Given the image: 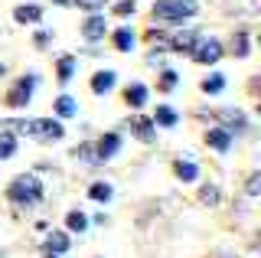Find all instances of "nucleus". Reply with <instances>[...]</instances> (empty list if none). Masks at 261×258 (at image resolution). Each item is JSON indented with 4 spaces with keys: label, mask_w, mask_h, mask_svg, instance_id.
Listing matches in <instances>:
<instances>
[{
    "label": "nucleus",
    "mask_w": 261,
    "mask_h": 258,
    "mask_svg": "<svg viewBox=\"0 0 261 258\" xmlns=\"http://www.w3.org/2000/svg\"><path fill=\"white\" fill-rule=\"evenodd\" d=\"M111 187H108V183H92V190H88V196H92V199H98V203H108V199H111Z\"/></svg>",
    "instance_id": "23"
},
{
    "label": "nucleus",
    "mask_w": 261,
    "mask_h": 258,
    "mask_svg": "<svg viewBox=\"0 0 261 258\" xmlns=\"http://www.w3.org/2000/svg\"><path fill=\"white\" fill-rule=\"evenodd\" d=\"M219 118H222V121H225V124H232V127H239V131H242V127H245V115H242V111H232V108H222V111H219ZM232 127H228V131H232Z\"/></svg>",
    "instance_id": "20"
},
{
    "label": "nucleus",
    "mask_w": 261,
    "mask_h": 258,
    "mask_svg": "<svg viewBox=\"0 0 261 258\" xmlns=\"http://www.w3.org/2000/svg\"><path fill=\"white\" fill-rule=\"evenodd\" d=\"M7 196H10L16 206H33V203L43 199V183H39L33 173H20L10 183V193H7Z\"/></svg>",
    "instance_id": "1"
},
{
    "label": "nucleus",
    "mask_w": 261,
    "mask_h": 258,
    "mask_svg": "<svg viewBox=\"0 0 261 258\" xmlns=\"http://www.w3.org/2000/svg\"><path fill=\"white\" fill-rule=\"evenodd\" d=\"M72 4H79L82 10H92V13H98L105 4H108V0H72Z\"/></svg>",
    "instance_id": "28"
},
{
    "label": "nucleus",
    "mask_w": 261,
    "mask_h": 258,
    "mask_svg": "<svg viewBox=\"0 0 261 258\" xmlns=\"http://www.w3.org/2000/svg\"><path fill=\"white\" fill-rule=\"evenodd\" d=\"M196 43H199V33H196V30H179V33H173V39H170V49L173 53H193Z\"/></svg>",
    "instance_id": "7"
},
{
    "label": "nucleus",
    "mask_w": 261,
    "mask_h": 258,
    "mask_svg": "<svg viewBox=\"0 0 261 258\" xmlns=\"http://www.w3.org/2000/svg\"><path fill=\"white\" fill-rule=\"evenodd\" d=\"M114 13H118V17H127V13H134V0H121V4L114 7Z\"/></svg>",
    "instance_id": "29"
},
{
    "label": "nucleus",
    "mask_w": 261,
    "mask_h": 258,
    "mask_svg": "<svg viewBox=\"0 0 261 258\" xmlns=\"http://www.w3.org/2000/svg\"><path fill=\"white\" fill-rule=\"evenodd\" d=\"M153 127H157V124H153L150 118H141V115L130 121V131H134V138H141L144 144H150V141H153Z\"/></svg>",
    "instance_id": "10"
},
{
    "label": "nucleus",
    "mask_w": 261,
    "mask_h": 258,
    "mask_svg": "<svg viewBox=\"0 0 261 258\" xmlns=\"http://www.w3.org/2000/svg\"><path fill=\"white\" fill-rule=\"evenodd\" d=\"M79 111V101L72 98V95H59L56 98V115H62V118H72Z\"/></svg>",
    "instance_id": "16"
},
{
    "label": "nucleus",
    "mask_w": 261,
    "mask_h": 258,
    "mask_svg": "<svg viewBox=\"0 0 261 258\" xmlns=\"http://www.w3.org/2000/svg\"><path fill=\"white\" fill-rule=\"evenodd\" d=\"M199 10L196 0H157L153 4V17L157 20H183V17H193Z\"/></svg>",
    "instance_id": "3"
},
{
    "label": "nucleus",
    "mask_w": 261,
    "mask_h": 258,
    "mask_svg": "<svg viewBox=\"0 0 261 258\" xmlns=\"http://www.w3.org/2000/svg\"><path fill=\"white\" fill-rule=\"evenodd\" d=\"M69 245H72V242H69V236H65V232H53V236L46 239V248H49L53 255H62V252H69Z\"/></svg>",
    "instance_id": "14"
},
{
    "label": "nucleus",
    "mask_w": 261,
    "mask_h": 258,
    "mask_svg": "<svg viewBox=\"0 0 261 258\" xmlns=\"http://www.w3.org/2000/svg\"><path fill=\"white\" fill-rule=\"evenodd\" d=\"M160 88H163V92H173V88H176V72L173 69H167L160 75Z\"/></svg>",
    "instance_id": "26"
},
{
    "label": "nucleus",
    "mask_w": 261,
    "mask_h": 258,
    "mask_svg": "<svg viewBox=\"0 0 261 258\" xmlns=\"http://www.w3.org/2000/svg\"><path fill=\"white\" fill-rule=\"evenodd\" d=\"M56 75H59V82H72V75H75V56H62L59 59V69H56Z\"/></svg>",
    "instance_id": "15"
},
{
    "label": "nucleus",
    "mask_w": 261,
    "mask_h": 258,
    "mask_svg": "<svg viewBox=\"0 0 261 258\" xmlns=\"http://www.w3.org/2000/svg\"><path fill=\"white\" fill-rule=\"evenodd\" d=\"M49 43V33H36V46H46Z\"/></svg>",
    "instance_id": "32"
},
{
    "label": "nucleus",
    "mask_w": 261,
    "mask_h": 258,
    "mask_svg": "<svg viewBox=\"0 0 261 258\" xmlns=\"http://www.w3.org/2000/svg\"><path fill=\"white\" fill-rule=\"evenodd\" d=\"M222 88H225V75H219V72H216V75H209L206 82H202V92H209V95L222 92Z\"/></svg>",
    "instance_id": "24"
},
{
    "label": "nucleus",
    "mask_w": 261,
    "mask_h": 258,
    "mask_svg": "<svg viewBox=\"0 0 261 258\" xmlns=\"http://www.w3.org/2000/svg\"><path fill=\"white\" fill-rule=\"evenodd\" d=\"M39 17H43V7H16L13 10V20L16 23H39Z\"/></svg>",
    "instance_id": "12"
},
{
    "label": "nucleus",
    "mask_w": 261,
    "mask_h": 258,
    "mask_svg": "<svg viewBox=\"0 0 261 258\" xmlns=\"http://www.w3.org/2000/svg\"><path fill=\"white\" fill-rule=\"evenodd\" d=\"M4 72H7V66H4V62H0V75H4Z\"/></svg>",
    "instance_id": "34"
},
{
    "label": "nucleus",
    "mask_w": 261,
    "mask_h": 258,
    "mask_svg": "<svg viewBox=\"0 0 261 258\" xmlns=\"http://www.w3.org/2000/svg\"><path fill=\"white\" fill-rule=\"evenodd\" d=\"M65 225H69L72 232H85L88 219H85V213H69V216H65Z\"/></svg>",
    "instance_id": "25"
},
{
    "label": "nucleus",
    "mask_w": 261,
    "mask_h": 258,
    "mask_svg": "<svg viewBox=\"0 0 261 258\" xmlns=\"http://www.w3.org/2000/svg\"><path fill=\"white\" fill-rule=\"evenodd\" d=\"M232 49H235V56H248V36L239 33V36L232 39Z\"/></svg>",
    "instance_id": "27"
},
{
    "label": "nucleus",
    "mask_w": 261,
    "mask_h": 258,
    "mask_svg": "<svg viewBox=\"0 0 261 258\" xmlns=\"http://www.w3.org/2000/svg\"><path fill=\"white\" fill-rule=\"evenodd\" d=\"M13 150H16V138L10 131H0V160L13 157Z\"/></svg>",
    "instance_id": "18"
},
{
    "label": "nucleus",
    "mask_w": 261,
    "mask_h": 258,
    "mask_svg": "<svg viewBox=\"0 0 261 258\" xmlns=\"http://www.w3.org/2000/svg\"><path fill=\"white\" fill-rule=\"evenodd\" d=\"M124 101L130 105V108H144V105H147V85L134 82V85H130L127 92H124Z\"/></svg>",
    "instance_id": "11"
},
{
    "label": "nucleus",
    "mask_w": 261,
    "mask_h": 258,
    "mask_svg": "<svg viewBox=\"0 0 261 258\" xmlns=\"http://www.w3.org/2000/svg\"><path fill=\"white\" fill-rule=\"evenodd\" d=\"M114 46H118L121 53H130V46H134V33H130L127 27H121L118 33H114Z\"/></svg>",
    "instance_id": "19"
},
{
    "label": "nucleus",
    "mask_w": 261,
    "mask_h": 258,
    "mask_svg": "<svg viewBox=\"0 0 261 258\" xmlns=\"http://www.w3.org/2000/svg\"><path fill=\"white\" fill-rule=\"evenodd\" d=\"M193 59L202 62V66L219 62V59H222V43H219V39H199V43L193 46Z\"/></svg>",
    "instance_id": "5"
},
{
    "label": "nucleus",
    "mask_w": 261,
    "mask_h": 258,
    "mask_svg": "<svg viewBox=\"0 0 261 258\" xmlns=\"http://www.w3.org/2000/svg\"><path fill=\"white\" fill-rule=\"evenodd\" d=\"M0 258H7V255H4V252H0Z\"/></svg>",
    "instance_id": "35"
},
{
    "label": "nucleus",
    "mask_w": 261,
    "mask_h": 258,
    "mask_svg": "<svg viewBox=\"0 0 261 258\" xmlns=\"http://www.w3.org/2000/svg\"><path fill=\"white\" fill-rule=\"evenodd\" d=\"M202 199H206V203H219V190L216 187H202Z\"/></svg>",
    "instance_id": "30"
},
{
    "label": "nucleus",
    "mask_w": 261,
    "mask_h": 258,
    "mask_svg": "<svg viewBox=\"0 0 261 258\" xmlns=\"http://www.w3.org/2000/svg\"><path fill=\"white\" fill-rule=\"evenodd\" d=\"M33 85H36V75H23L20 82H16L10 92H7V105H10V108H23V105H30Z\"/></svg>",
    "instance_id": "4"
},
{
    "label": "nucleus",
    "mask_w": 261,
    "mask_h": 258,
    "mask_svg": "<svg viewBox=\"0 0 261 258\" xmlns=\"http://www.w3.org/2000/svg\"><path fill=\"white\" fill-rule=\"evenodd\" d=\"M53 4H59V7H65V4H72V0H53Z\"/></svg>",
    "instance_id": "33"
},
{
    "label": "nucleus",
    "mask_w": 261,
    "mask_h": 258,
    "mask_svg": "<svg viewBox=\"0 0 261 258\" xmlns=\"http://www.w3.org/2000/svg\"><path fill=\"white\" fill-rule=\"evenodd\" d=\"M118 147H121V138H118V134H105V138L95 144L98 160H111L114 154H118Z\"/></svg>",
    "instance_id": "9"
},
{
    "label": "nucleus",
    "mask_w": 261,
    "mask_h": 258,
    "mask_svg": "<svg viewBox=\"0 0 261 258\" xmlns=\"http://www.w3.org/2000/svg\"><path fill=\"white\" fill-rule=\"evenodd\" d=\"M258 190H261V173H251V176H248V193L255 196Z\"/></svg>",
    "instance_id": "31"
},
{
    "label": "nucleus",
    "mask_w": 261,
    "mask_h": 258,
    "mask_svg": "<svg viewBox=\"0 0 261 258\" xmlns=\"http://www.w3.org/2000/svg\"><path fill=\"white\" fill-rule=\"evenodd\" d=\"M176 173L183 176V180H196V176H199V167H196L193 160H176Z\"/></svg>",
    "instance_id": "22"
},
{
    "label": "nucleus",
    "mask_w": 261,
    "mask_h": 258,
    "mask_svg": "<svg viewBox=\"0 0 261 258\" xmlns=\"http://www.w3.org/2000/svg\"><path fill=\"white\" fill-rule=\"evenodd\" d=\"M10 127H20L23 134H30V138L36 141H59L65 134V127L59 124V121L53 118H30V121H13Z\"/></svg>",
    "instance_id": "2"
},
{
    "label": "nucleus",
    "mask_w": 261,
    "mask_h": 258,
    "mask_svg": "<svg viewBox=\"0 0 261 258\" xmlns=\"http://www.w3.org/2000/svg\"><path fill=\"white\" fill-rule=\"evenodd\" d=\"M75 157H79V160H85V164H101V160H98L95 144H79V147H75Z\"/></svg>",
    "instance_id": "21"
},
{
    "label": "nucleus",
    "mask_w": 261,
    "mask_h": 258,
    "mask_svg": "<svg viewBox=\"0 0 261 258\" xmlns=\"http://www.w3.org/2000/svg\"><path fill=\"white\" fill-rule=\"evenodd\" d=\"M114 79H118L114 72H98V75L92 79V92H95V95L111 92V88H114Z\"/></svg>",
    "instance_id": "13"
},
{
    "label": "nucleus",
    "mask_w": 261,
    "mask_h": 258,
    "mask_svg": "<svg viewBox=\"0 0 261 258\" xmlns=\"http://www.w3.org/2000/svg\"><path fill=\"white\" fill-rule=\"evenodd\" d=\"M176 111L173 108H167V105H157V121H153V124H160V127H173L176 124Z\"/></svg>",
    "instance_id": "17"
},
{
    "label": "nucleus",
    "mask_w": 261,
    "mask_h": 258,
    "mask_svg": "<svg viewBox=\"0 0 261 258\" xmlns=\"http://www.w3.org/2000/svg\"><path fill=\"white\" fill-rule=\"evenodd\" d=\"M105 33H108V23H105L101 13H92V17L82 23V36H85L88 43H98V39H105Z\"/></svg>",
    "instance_id": "6"
},
{
    "label": "nucleus",
    "mask_w": 261,
    "mask_h": 258,
    "mask_svg": "<svg viewBox=\"0 0 261 258\" xmlns=\"http://www.w3.org/2000/svg\"><path fill=\"white\" fill-rule=\"evenodd\" d=\"M206 144L216 150H228L232 147V131L228 127H212V131H206Z\"/></svg>",
    "instance_id": "8"
}]
</instances>
